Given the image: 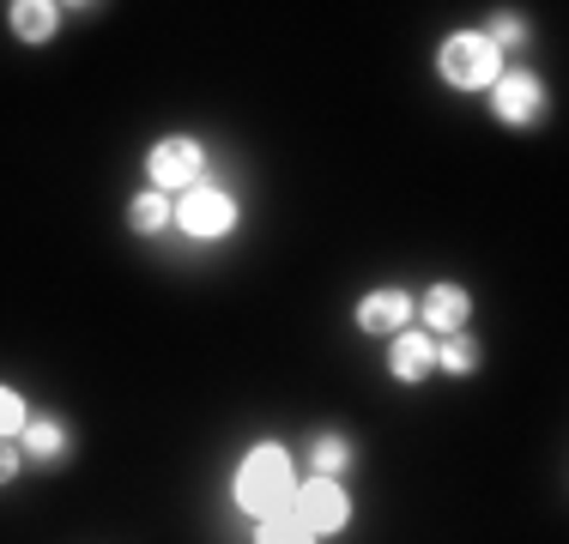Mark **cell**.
<instances>
[{
  "instance_id": "cell-1",
  "label": "cell",
  "mask_w": 569,
  "mask_h": 544,
  "mask_svg": "<svg viewBox=\"0 0 569 544\" xmlns=\"http://www.w3.org/2000/svg\"><path fill=\"white\" fill-rule=\"evenodd\" d=\"M297 460L284 442H254L249 454L237 460V472H230V502H237L242 514H254V521H267V514L291 508L297 496Z\"/></svg>"
},
{
  "instance_id": "cell-2",
  "label": "cell",
  "mask_w": 569,
  "mask_h": 544,
  "mask_svg": "<svg viewBox=\"0 0 569 544\" xmlns=\"http://www.w3.org/2000/svg\"><path fill=\"white\" fill-rule=\"evenodd\" d=\"M503 67H509V54L485 37V24L479 31H449L437 43V79L449 91H460V98H485L503 79Z\"/></svg>"
},
{
  "instance_id": "cell-3",
  "label": "cell",
  "mask_w": 569,
  "mask_h": 544,
  "mask_svg": "<svg viewBox=\"0 0 569 544\" xmlns=\"http://www.w3.org/2000/svg\"><path fill=\"white\" fill-rule=\"evenodd\" d=\"M176 230H182L188 242H224V236H237V224H242V206H237V194L219 182H194L188 194H176V218H170Z\"/></svg>"
},
{
  "instance_id": "cell-4",
  "label": "cell",
  "mask_w": 569,
  "mask_h": 544,
  "mask_svg": "<svg viewBox=\"0 0 569 544\" xmlns=\"http://www.w3.org/2000/svg\"><path fill=\"white\" fill-rule=\"evenodd\" d=\"M194 182H207V145L194 140V133H164V140H152V152H146V188H158V194H188Z\"/></svg>"
},
{
  "instance_id": "cell-5",
  "label": "cell",
  "mask_w": 569,
  "mask_h": 544,
  "mask_svg": "<svg viewBox=\"0 0 569 544\" xmlns=\"http://www.w3.org/2000/svg\"><path fill=\"white\" fill-rule=\"evenodd\" d=\"M485 98H491V115L503 121V128H539V121H546V109H551L546 79H539L533 67H521V61H509L503 79H497Z\"/></svg>"
},
{
  "instance_id": "cell-6",
  "label": "cell",
  "mask_w": 569,
  "mask_h": 544,
  "mask_svg": "<svg viewBox=\"0 0 569 544\" xmlns=\"http://www.w3.org/2000/svg\"><path fill=\"white\" fill-rule=\"evenodd\" d=\"M291 514L316 538L346 533V526H351V490H346V478H303V484H297V496H291Z\"/></svg>"
},
{
  "instance_id": "cell-7",
  "label": "cell",
  "mask_w": 569,
  "mask_h": 544,
  "mask_svg": "<svg viewBox=\"0 0 569 544\" xmlns=\"http://www.w3.org/2000/svg\"><path fill=\"white\" fill-rule=\"evenodd\" d=\"M412 315H418V296L406 291V284H376V291H363L358 309H351L358 333H370V339H395L400 326H412Z\"/></svg>"
},
{
  "instance_id": "cell-8",
  "label": "cell",
  "mask_w": 569,
  "mask_h": 544,
  "mask_svg": "<svg viewBox=\"0 0 569 544\" xmlns=\"http://www.w3.org/2000/svg\"><path fill=\"white\" fill-rule=\"evenodd\" d=\"M388 375H395V387H425L437 375V339L425 326H400L388 339Z\"/></svg>"
},
{
  "instance_id": "cell-9",
  "label": "cell",
  "mask_w": 569,
  "mask_h": 544,
  "mask_svg": "<svg viewBox=\"0 0 569 544\" xmlns=\"http://www.w3.org/2000/svg\"><path fill=\"white\" fill-rule=\"evenodd\" d=\"M418 315H425V333L430 339L467 333V326H472V291L460 279H437L425 296H418Z\"/></svg>"
},
{
  "instance_id": "cell-10",
  "label": "cell",
  "mask_w": 569,
  "mask_h": 544,
  "mask_svg": "<svg viewBox=\"0 0 569 544\" xmlns=\"http://www.w3.org/2000/svg\"><path fill=\"white\" fill-rule=\"evenodd\" d=\"M19 454L37 460V466H61V460L73 454V430H67V417H56V412L31 417V424L19 430Z\"/></svg>"
},
{
  "instance_id": "cell-11",
  "label": "cell",
  "mask_w": 569,
  "mask_h": 544,
  "mask_svg": "<svg viewBox=\"0 0 569 544\" xmlns=\"http://www.w3.org/2000/svg\"><path fill=\"white\" fill-rule=\"evenodd\" d=\"M61 12H67V7H56V0H12V7H7V31L19 37V43L43 49V43H56Z\"/></svg>"
},
{
  "instance_id": "cell-12",
  "label": "cell",
  "mask_w": 569,
  "mask_h": 544,
  "mask_svg": "<svg viewBox=\"0 0 569 544\" xmlns=\"http://www.w3.org/2000/svg\"><path fill=\"white\" fill-rule=\"evenodd\" d=\"M170 218H176L170 194H158V188H133V200H128V230L133 236H158V230H170Z\"/></svg>"
},
{
  "instance_id": "cell-13",
  "label": "cell",
  "mask_w": 569,
  "mask_h": 544,
  "mask_svg": "<svg viewBox=\"0 0 569 544\" xmlns=\"http://www.w3.org/2000/svg\"><path fill=\"white\" fill-rule=\"evenodd\" d=\"M485 345L472 333H442L437 339V375H479Z\"/></svg>"
},
{
  "instance_id": "cell-14",
  "label": "cell",
  "mask_w": 569,
  "mask_h": 544,
  "mask_svg": "<svg viewBox=\"0 0 569 544\" xmlns=\"http://www.w3.org/2000/svg\"><path fill=\"white\" fill-rule=\"evenodd\" d=\"M351 435H340V430H321L316 442H309V466H316V478H346L351 472Z\"/></svg>"
},
{
  "instance_id": "cell-15",
  "label": "cell",
  "mask_w": 569,
  "mask_h": 544,
  "mask_svg": "<svg viewBox=\"0 0 569 544\" xmlns=\"http://www.w3.org/2000/svg\"><path fill=\"white\" fill-rule=\"evenodd\" d=\"M254 544H321V538L309 533L291 508H279V514H267V521H254Z\"/></svg>"
},
{
  "instance_id": "cell-16",
  "label": "cell",
  "mask_w": 569,
  "mask_h": 544,
  "mask_svg": "<svg viewBox=\"0 0 569 544\" xmlns=\"http://www.w3.org/2000/svg\"><path fill=\"white\" fill-rule=\"evenodd\" d=\"M485 37H491V43L503 49V54H521L527 43H533V31H527V19H521V12H497V19L485 24Z\"/></svg>"
},
{
  "instance_id": "cell-17",
  "label": "cell",
  "mask_w": 569,
  "mask_h": 544,
  "mask_svg": "<svg viewBox=\"0 0 569 544\" xmlns=\"http://www.w3.org/2000/svg\"><path fill=\"white\" fill-rule=\"evenodd\" d=\"M31 424V405L12 381H0V442H19V430Z\"/></svg>"
},
{
  "instance_id": "cell-18",
  "label": "cell",
  "mask_w": 569,
  "mask_h": 544,
  "mask_svg": "<svg viewBox=\"0 0 569 544\" xmlns=\"http://www.w3.org/2000/svg\"><path fill=\"white\" fill-rule=\"evenodd\" d=\"M24 472V454H19V442H0V490H7L12 478Z\"/></svg>"
}]
</instances>
